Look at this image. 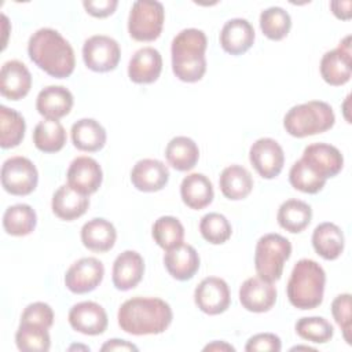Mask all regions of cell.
Segmentation results:
<instances>
[{
    "label": "cell",
    "mask_w": 352,
    "mask_h": 352,
    "mask_svg": "<svg viewBox=\"0 0 352 352\" xmlns=\"http://www.w3.org/2000/svg\"><path fill=\"white\" fill-rule=\"evenodd\" d=\"M82 6L89 15L95 18H106L116 11L118 1L117 0H96V1L88 0V1H82Z\"/></svg>",
    "instance_id": "cell-45"
},
{
    "label": "cell",
    "mask_w": 352,
    "mask_h": 352,
    "mask_svg": "<svg viewBox=\"0 0 352 352\" xmlns=\"http://www.w3.org/2000/svg\"><path fill=\"white\" fill-rule=\"evenodd\" d=\"M54 311L47 302H33L29 304L21 316V322L23 323H33L50 329L54 324Z\"/></svg>",
    "instance_id": "cell-43"
},
{
    "label": "cell",
    "mask_w": 352,
    "mask_h": 352,
    "mask_svg": "<svg viewBox=\"0 0 352 352\" xmlns=\"http://www.w3.org/2000/svg\"><path fill=\"white\" fill-rule=\"evenodd\" d=\"M282 348L280 338L274 333H258L250 337L245 345V351L256 352V351H271L279 352Z\"/></svg>",
    "instance_id": "cell-44"
},
{
    "label": "cell",
    "mask_w": 352,
    "mask_h": 352,
    "mask_svg": "<svg viewBox=\"0 0 352 352\" xmlns=\"http://www.w3.org/2000/svg\"><path fill=\"white\" fill-rule=\"evenodd\" d=\"M336 116L331 106L323 100H309L293 106L283 118V128L294 138L318 135L333 128Z\"/></svg>",
    "instance_id": "cell-5"
},
{
    "label": "cell",
    "mask_w": 352,
    "mask_h": 352,
    "mask_svg": "<svg viewBox=\"0 0 352 352\" xmlns=\"http://www.w3.org/2000/svg\"><path fill=\"white\" fill-rule=\"evenodd\" d=\"M151 234L160 248L169 250L183 243L184 227L180 220L173 216H161L154 221Z\"/></svg>",
    "instance_id": "cell-37"
},
{
    "label": "cell",
    "mask_w": 352,
    "mask_h": 352,
    "mask_svg": "<svg viewBox=\"0 0 352 352\" xmlns=\"http://www.w3.org/2000/svg\"><path fill=\"white\" fill-rule=\"evenodd\" d=\"M351 36H346L340 41L338 47L327 51L320 60V76L333 87L346 84L352 76V58H351Z\"/></svg>",
    "instance_id": "cell-10"
},
{
    "label": "cell",
    "mask_w": 352,
    "mask_h": 352,
    "mask_svg": "<svg viewBox=\"0 0 352 352\" xmlns=\"http://www.w3.org/2000/svg\"><path fill=\"white\" fill-rule=\"evenodd\" d=\"M100 351L106 352V351H135L138 352L139 348L132 344V342H128L125 340H118V338H113V340H109L106 341L102 346H100Z\"/></svg>",
    "instance_id": "cell-46"
},
{
    "label": "cell",
    "mask_w": 352,
    "mask_h": 352,
    "mask_svg": "<svg viewBox=\"0 0 352 352\" xmlns=\"http://www.w3.org/2000/svg\"><path fill=\"white\" fill-rule=\"evenodd\" d=\"M249 160L261 177L274 179L283 169L285 154L275 139L260 138L250 146Z\"/></svg>",
    "instance_id": "cell-11"
},
{
    "label": "cell",
    "mask_w": 352,
    "mask_h": 352,
    "mask_svg": "<svg viewBox=\"0 0 352 352\" xmlns=\"http://www.w3.org/2000/svg\"><path fill=\"white\" fill-rule=\"evenodd\" d=\"M165 158L172 168L180 172H186L197 165L199 158V148L192 139L187 136H176L166 144Z\"/></svg>",
    "instance_id": "cell-31"
},
{
    "label": "cell",
    "mask_w": 352,
    "mask_h": 352,
    "mask_svg": "<svg viewBox=\"0 0 352 352\" xmlns=\"http://www.w3.org/2000/svg\"><path fill=\"white\" fill-rule=\"evenodd\" d=\"M51 206L56 217L72 221L81 217L87 212L89 198L77 192L69 184H63L54 192Z\"/></svg>",
    "instance_id": "cell-25"
},
{
    "label": "cell",
    "mask_w": 352,
    "mask_h": 352,
    "mask_svg": "<svg viewBox=\"0 0 352 352\" xmlns=\"http://www.w3.org/2000/svg\"><path fill=\"white\" fill-rule=\"evenodd\" d=\"M345 239L341 228L330 221L320 223L312 232V246L324 260H336L344 250Z\"/></svg>",
    "instance_id": "cell-28"
},
{
    "label": "cell",
    "mask_w": 352,
    "mask_h": 352,
    "mask_svg": "<svg viewBox=\"0 0 352 352\" xmlns=\"http://www.w3.org/2000/svg\"><path fill=\"white\" fill-rule=\"evenodd\" d=\"M144 274L143 257L135 250L120 253L113 263V285L116 289L126 292L138 286Z\"/></svg>",
    "instance_id": "cell-20"
},
{
    "label": "cell",
    "mask_w": 352,
    "mask_h": 352,
    "mask_svg": "<svg viewBox=\"0 0 352 352\" xmlns=\"http://www.w3.org/2000/svg\"><path fill=\"white\" fill-rule=\"evenodd\" d=\"M254 37V29L248 19L232 18L221 28L220 45L227 54L242 55L253 45Z\"/></svg>",
    "instance_id": "cell-22"
},
{
    "label": "cell",
    "mask_w": 352,
    "mask_h": 352,
    "mask_svg": "<svg viewBox=\"0 0 352 352\" xmlns=\"http://www.w3.org/2000/svg\"><path fill=\"white\" fill-rule=\"evenodd\" d=\"M301 160L320 177L329 179L337 176L344 166V157L341 151L327 143H312L308 144Z\"/></svg>",
    "instance_id": "cell-15"
},
{
    "label": "cell",
    "mask_w": 352,
    "mask_h": 352,
    "mask_svg": "<svg viewBox=\"0 0 352 352\" xmlns=\"http://www.w3.org/2000/svg\"><path fill=\"white\" fill-rule=\"evenodd\" d=\"M296 333L307 341L316 344H326L334 336L331 323L322 316L301 318L296 323Z\"/></svg>",
    "instance_id": "cell-40"
},
{
    "label": "cell",
    "mask_w": 352,
    "mask_h": 352,
    "mask_svg": "<svg viewBox=\"0 0 352 352\" xmlns=\"http://www.w3.org/2000/svg\"><path fill=\"white\" fill-rule=\"evenodd\" d=\"M32 87V74L25 63L16 59L7 60L0 70V92L4 98L19 100Z\"/></svg>",
    "instance_id": "cell-19"
},
{
    "label": "cell",
    "mask_w": 352,
    "mask_h": 352,
    "mask_svg": "<svg viewBox=\"0 0 352 352\" xmlns=\"http://www.w3.org/2000/svg\"><path fill=\"white\" fill-rule=\"evenodd\" d=\"M104 276V267L96 257H82L74 261L65 274V285L74 294L95 290Z\"/></svg>",
    "instance_id": "cell-12"
},
{
    "label": "cell",
    "mask_w": 352,
    "mask_h": 352,
    "mask_svg": "<svg viewBox=\"0 0 352 352\" xmlns=\"http://www.w3.org/2000/svg\"><path fill=\"white\" fill-rule=\"evenodd\" d=\"M120 56L121 48L113 37L95 34L84 41L82 59L92 72L106 73L114 70L118 66Z\"/></svg>",
    "instance_id": "cell-9"
},
{
    "label": "cell",
    "mask_w": 352,
    "mask_h": 352,
    "mask_svg": "<svg viewBox=\"0 0 352 352\" xmlns=\"http://www.w3.org/2000/svg\"><path fill=\"white\" fill-rule=\"evenodd\" d=\"M312 219V209L311 206L301 201V199H287L285 201L279 209H278V214H276V220L278 224L292 232V234H298L302 230H305Z\"/></svg>",
    "instance_id": "cell-32"
},
{
    "label": "cell",
    "mask_w": 352,
    "mask_h": 352,
    "mask_svg": "<svg viewBox=\"0 0 352 352\" xmlns=\"http://www.w3.org/2000/svg\"><path fill=\"white\" fill-rule=\"evenodd\" d=\"M296 349H307V351H315V349H314V348H311V346H302V345H300V346L297 345V346H293V348H292V351H296Z\"/></svg>",
    "instance_id": "cell-49"
},
{
    "label": "cell",
    "mask_w": 352,
    "mask_h": 352,
    "mask_svg": "<svg viewBox=\"0 0 352 352\" xmlns=\"http://www.w3.org/2000/svg\"><path fill=\"white\" fill-rule=\"evenodd\" d=\"M118 326L128 334H161L172 323L170 305L158 297H132L122 302L117 314Z\"/></svg>",
    "instance_id": "cell-1"
},
{
    "label": "cell",
    "mask_w": 352,
    "mask_h": 352,
    "mask_svg": "<svg viewBox=\"0 0 352 352\" xmlns=\"http://www.w3.org/2000/svg\"><path fill=\"white\" fill-rule=\"evenodd\" d=\"M73 94L62 85H48L43 88L36 99V109L47 120H60L73 107Z\"/></svg>",
    "instance_id": "cell-23"
},
{
    "label": "cell",
    "mask_w": 352,
    "mask_h": 352,
    "mask_svg": "<svg viewBox=\"0 0 352 352\" xmlns=\"http://www.w3.org/2000/svg\"><path fill=\"white\" fill-rule=\"evenodd\" d=\"M199 232L206 242L212 245H221L230 239L232 228L224 214L210 212L201 219Z\"/></svg>",
    "instance_id": "cell-39"
},
{
    "label": "cell",
    "mask_w": 352,
    "mask_h": 352,
    "mask_svg": "<svg viewBox=\"0 0 352 352\" xmlns=\"http://www.w3.org/2000/svg\"><path fill=\"white\" fill-rule=\"evenodd\" d=\"M221 194L231 199L239 201L246 198L253 188V177L250 172L241 165H230L223 169L219 179Z\"/></svg>",
    "instance_id": "cell-30"
},
{
    "label": "cell",
    "mask_w": 352,
    "mask_h": 352,
    "mask_svg": "<svg viewBox=\"0 0 352 352\" xmlns=\"http://www.w3.org/2000/svg\"><path fill=\"white\" fill-rule=\"evenodd\" d=\"M330 8L333 11V14L338 18V19H349L351 18V1L349 0H334L330 3Z\"/></svg>",
    "instance_id": "cell-47"
},
{
    "label": "cell",
    "mask_w": 352,
    "mask_h": 352,
    "mask_svg": "<svg viewBox=\"0 0 352 352\" xmlns=\"http://www.w3.org/2000/svg\"><path fill=\"white\" fill-rule=\"evenodd\" d=\"M204 351H235V348L224 341H213L212 344H208Z\"/></svg>",
    "instance_id": "cell-48"
},
{
    "label": "cell",
    "mask_w": 352,
    "mask_h": 352,
    "mask_svg": "<svg viewBox=\"0 0 352 352\" xmlns=\"http://www.w3.org/2000/svg\"><path fill=\"white\" fill-rule=\"evenodd\" d=\"M80 348H84V349H87V351H89V348L88 346H80V345H73V346H70L69 349L72 351V349H80Z\"/></svg>",
    "instance_id": "cell-50"
},
{
    "label": "cell",
    "mask_w": 352,
    "mask_h": 352,
    "mask_svg": "<svg viewBox=\"0 0 352 352\" xmlns=\"http://www.w3.org/2000/svg\"><path fill=\"white\" fill-rule=\"evenodd\" d=\"M66 177L67 184L73 190L89 197L100 187L103 172L96 160L87 155H80L70 162Z\"/></svg>",
    "instance_id": "cell-14"
},
{
    "label": "cell",
    "mask_w": 352,
    "mask_h": 352,
    "mask_svg": "<svg viewBox=\"0 0 352 352\" xmlns=\"http://www.w3.org/2000/svg\"><path fill=\"white\" fill-rule=\"evenodd\" d=\"M276 287L260 276L248 278L239 287V301L246 311L261 314L276 302Z\"/></svg>",
    "instance_id": "cell-17"
},
{
    "label": "cell",
    "mask_w": 352,
    "mask_h": 352,
    "mask_svg": "<svg viewBox=\"0 0 352 352\" xmlns=\"http://www.w3.org/2000/svg\"><path fill=\"white\" fill-rule=\"evenodd\" d=\"M165 21L164 6L155 0H138L128 16L129 36L136 41H154L160 37Z\"/></svg>",
    "instance_id": "cell-7"
},
{
    "label": "cell",
    "mask_w": 352,
    "mask_h": 352,
    "mask_svg": "<svg viewBox=\"0 0 352 352\" xmlns=\"http://www.w3.org/2000/svg\"><path fill=\"white\" fill-rule=\"evenodd\" d=\"M37 224V214L28 204H16L6 209L3 214L4 231L14 236H25L33 232Z\"/></svg>",
    "instance_id": "cell-33"
},
{
    "label": "cell",
    "mask_w": 352,
    "mask_h": 352,
    "mask_svg": "<svg viewBox=\"0 0 352 352\" xmlns=\"http://www.w3.org/2000/svg\"><path fill=\"white\" fill-rule=\"evenodd\" d=\"M69 323L73 330L81 334L98 336L106 331L109 319L102 305L94 301H82L70 308Z\"/></svg>",
    "instance_id": "cell-16"
},
{
    "label": "cell",
    "mask_w": 352,
    "mask_h": 352,
    "mask_svg": "<svg viewBox=\"0 0 352 352\" xmlns=\"http://www.w3.org/2000/svg\"><path fill=\"white\" fill-rule=\"evenodd\" d=\"M33 143L43 153H58L66 143V131L58 120L44 118L34 126Z\"/></svg>",
    "instance_id": "cell-34"
},
{
    "label": "cell",
    "mask_w": 352,
    "mask_h": 352,
    "mask_svg": "<svg viewBox=\"0 0 352 352\" xmlns=\"http://www.w3.org/2000/svg\"><path fill=\"white\" fill-rule=\"evenodd\" d=\"M331 314L336 323L341 327L344 338L351 344V294L344 293L338 294L331 302Z\"/></svg>",
    "instance_id": "cell-42"
},
{
    "label": "cell",
    "mask_w": 352,
    "mask_h": 352,
    "mask_svg": "<svg viewBox=\"0 0 352 352\" xmlns=\"http://www.w3.org/2000/svg\"><path fill=\"white\" fill-rule=\"evenodd\" d=\"M164 264L172 278L177 280H188L199 268V256L194 246L182 243L166 250L164 254Z\"/></svg>",
    "instance_id": "cell-24"
},
{
    "label": "cell",
    "mask_w": 352,
    "mask_h": 352,
    "mask_svg": "<svg viewBox=\"0 0 352 352\" xmlns=\"http://www.w3.org/2000/svg\"><path fill=\"white\" fill-rule=\"evenodd\" d=\"M162 72V56L153 47L138 50L128 65V77L136 84H151L158 80Z\"/></svg>",
    "instance_id": "cell-21"
},
{
    "label": "cell",
    "mask_w": 352,
    "mask_h": 352,
    "mask_svg": "<svg viewBox=\"0 0 352 352\" xmlns=\"http://www.w3.org/2000/svg\"><path fill=\"white\" fill-rule=\"evenodd\" d=\"M72 142L81 151L95 153L106 144V129L94 118H81L72 125Z\"/></svg>",
    "instance_id": "cell-29"
},
{
    "label": "cell",
    "mask_w": 352,
    "mask_h": 352,
    "mask_svg": "<svg viewBox=\"0 0 352 352\" xmlns=\"http://www.w3.org/2000/svg\"><path fill=\"white\" fill-rule=\"evenodd\" d=\"M38 182V172L34 164L21 155L11 157L1 166V186L12 195H29Z\"/></svg>",
    "instance_id": "cell-8"
},
{
    "label": "cell",
    "mask_w": 352,
    "mask_h": 352,
    "mask_svg": "<svg viewBox=\"0 0 352 352\" xmlns=\"http://www.w3.org/2000/svg\"><path fill=\"white\" fill-rule=\"evenodd\" d=\"M292 28V18L282 7H268L260 14V29L270 40H282Z\"/></svg>",
    "instance_id": "cell-38"
},
{
    "label": "cell",
    "mask_w": 352,
    "mask_h": 352,
    "mask_svg": "<svg viewBox=\"0 0 352 352\" xmlns=\"http://www.w3.org/2000/svg\"><path fill=\"white\" fill-rule=\"evenodd\" d=\"M32 62L55 78H67L74 72L76 58L70 43L55 29L36 30L28 43Z\"/></svg>",
    "instance_id": "cell-2"
},
{
    "label": "cell",
    "mask_w": 352,
    "mask_h": 352,
    "mask_svg": "<svg viewBox=\"0 0 352 352\" xmlns=\"http://www.w3.org/2000/svg\"><path fill=\"white\" fill-rule=\"evenodd\" d=\"M289 182L296 190L305 194H316L326 184V179L315 173L301 158L292 165Z\"/></svg>",
    "instance_id": "cell-41"
},
{
    "label": "cell",
    "mask_w": 352,
    "mask_h": 352,
    "mask_svg": "<svg viewBox=\"0 0 352 352\" xmlns=\"http://www.w3.org/2000/svg\"><path fill=\"white\" fill-rule=\"evenodd\" d=\"M15 344L19 351L47 352L51 346V337L48 329L43 326L19 322L15 333Z\"/></svg>",
    "instance_id": "cell-36"
},
{
    "label": "cell",
    "mask_w": 352,
    "mask_h": 352,
    "mask_svg": "<svg viewBox=\"0 0 352 352\" xmlns=\"http://www.w3.org/2000/svg\"><path fill=\"white\" fill-rule=\"evenodd\" d=\"M116 239V227L113 223L102 217L88 220L81 228V242L87 249L92 252H109L114 246Z\"/></svg>",
    "instance_id": "cell-26"
},
{
    "label": "cell",
    "mask_w": 352,
    "mask_h": 352,
    "mask_svg": "<svg viewBox=\"0 0 352 352\" xmlns=\"http://www.w3.org/2000/svg\"><path fill=\"white\" fill-rule=\"evenodd\" d=\"M180 197L188 208L204 209L212 204L214 197L212 182L204 173H190L182 180Z\"/></svg>",
    "instance_id": "cell-27"
},
{
    "label": "cell",
    "mask_w": 352,
    "mask_h": 352,
    "mask_svg": "<svg viewBox=\"0 0 352 352\" xmlns=\"http://www.w3.org/2000/svg\"><path fill=\"white\" fill-rule=\"evenodd\" d=\"M26 131L23 117L14 109L0 106V146L3 148L16 147Z\"/></svg>",
    "instance_id": "cell-35"
},
{
    "label": "cell",
    "mask_w": 352,
    "mask_h": 352,
    "mask_svg": "<svg viewBox=\"0 0 352 352\" xmlns=\"http://www.w3.org/2000/svg\"><path fill=\"white\" fill-rule=\"evenodd\" d=\"M197 307L208 315H219L228 309L231 294L224 279L217 276L204 278L194 292Z\"/></svg>",
    "instance_id": "cell-13"
},
{
    "label": "cell",
    "mask_w": 352,
    "mask_h": 352,
    "mask_svg": "<svg viewBox=\"0 0 352 352\" xmlns=\"http://www.w3.org/2000/svg\"><path fill=\"white\" fill-rule=\"evenodd\" d=\"M206 34L195 28L179 32L170 45L173 74L184 82L199 81L206 72Z\"/></svg>",
    "instance_id": "cell-3"
},
{
    "label": "cell",
    "mask_w": 352,
    "mask_h": 352,
    "mask_svg": "<svg viewBox=\"0 0 352 352\" xmlns=\"http://www.w3.org/2000/svg\"><path fill=\"white\" fill-rule=\"evenodd\" d=\"M326 272L311 258L298 260L287 280V298L298 309H314L323 301Z\"/></svg>",
    "instance_id": "cell-4"
},
{
    "label": "cell",
    "mask_w": 352,
    "mask_h": 352,
    "mask_svg": "<svg viewBox=\"0 0 352 352\" xmlns=\"http://www.w3.org/2000/svg\"><path fill=\"white\" fill-rule=\"evenodd\" d=\"M292 243L287 238L271 232L263 235L254 250V268L260 278L268 282L280 279L285 263L290 258Z\"/></svg>",
    "instance_id": "cell-6"
},
{
    "label": "cell",
    "mask_w": 352,
    "mask_h": 352,
    "mask_svg": "<svg viewBox=\"0 0 352 352\" xmlns=\"http://www.w3.org/2000/svg\"><path fill=\"white\" fill-rule=\"evenodd\" d=\"M169 180L168 166L154 158L138 161L131 170V182L133 187L143 192H154L162 190Z\"/></svg>",
    "instance_id": "cell-18"
}]
</instances>
